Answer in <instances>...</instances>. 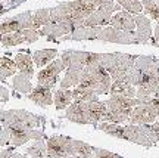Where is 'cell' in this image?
Returning <instances> with one entry per match:
<instances>
[{
  "label": "cell",
  "instance_id": "7402d4cb",
  "mask_svg": "<svg viewBox=\"0 0 159 158\" xmlns=\"http://www.w3.org/2000/svg\"><path fill=\"white\" fill-rule=\"evenodd\" d=\"M74 98H72V90L69 89H57L53 93V103L56 109H66V108L72 103Z\"/></svg>",
  "mask_w": 159,
  "mask_h": 158
},
{
  "label": "cell",
  "instance_id": "f546056e",
  "mask_svg": "<svg viewBox=\"0 0 159 158\" xmlns=\"http://www.w3.org/2000/svg\"><path fill=\"white\" fill-rule=\"evenodd\" d=\"M22 34L21 33H7V34H0V43L3 46H18L24 43Z\"/></svg>",
  "mask_w": 159,
  "mask_h": 158
},
{
  "label": "cell",
  "instance_id": "9c48e42d",
  "mask_svg": "<svg viewBox=\"0 0 159 158\" xmlns=\"http://www.w3.org/2000/svg\"><path fill=\"white\" fill-rule=\"evenodd\" d=\"M100 58L102 53H94V52H81V50H65L62 53V59L65 69L66 68H85L93 64L100 65Z\"/></svg>",
  "mask_w": 159,
  "mask_h": 158
},
{
  "label": "cell",
  "instance_id": "44dd1931",
  "mask_svg": "<svg viewBox=\"0 0 159 158\" xmlns=\"http://www.w3.org/2000/svg\"><path fill=\"white\" fill-rule=\"evenodd\" d=\"M111 95H121L125 96V98H136L137 89L134 86H131L128 81H112V86H111Z\"/></svg>",
  "mask_w": 159,
  "mask_h": 158
},
{
  "label": "cell",
  "instance_id": "d6a6232c",
  "mask_svg": "<svg viewBox=\"0 0 159 158\" xmlns=\"http://www.w3.org/2000/svg\"><path fill=\"white\" fill-rule=\"evenodd\" d=\"M19 33L22 34L24 40H25L27 43H34V41H37V40H39V37H40L39 30H35V28H27V30L19 31Z\"/></svg>",
  "mask_w": 159,
  "mask_h": 158
},
{
  "label": "cell",
  "instance_id": "30bf717a",
  "mask_svg": "<svg viewBox=\"0 0 159 158\" xmlns=\"http://www.w3.org/2000/svg\"><path fill=\"white\" fill-rule=\"evenodd\" d=\"M158 117H159V109L150 101H146L133 108L130 118H128V123L139 126L153 124L155 121L158 120Z\"/></svg>",
  "mask_w": 159,
  "mask_h": 158
},
{
  "label": "cell",
  "instance_id": "603a6c76",
  "mask_svg": "<svg viewBox=\"0 0 159 158\" xmlns=\"http://www.w3.org/2000/svg\"><path fill=\"white\" fill-rule=\"evenodd\" d=\"M72 98L74 102H97L99 101V95L94 90H91L89 87L84 86H75V89L72 90Z\"/></svg>",
  "mask_w": 159,
  "mask_h": 158
},
{
  "label": "cell",
  "instance_id": "4dcf8cb0",
  "mask_svg": "<svg viewBox=\"0 0 159 158\" xmlns=\"http://www.w3.org/2000/svg\"><path fill=\"white\" fill-rule=\"evenodd\" d=\"M116 2H118V5H121V7H124L125 11L133 15L143 12V3L140 0H116Z\"/></svg>",
  "mask_w": 159,
  "mask_h": 158
},
{
  "label": "cell",
  "instance_id": "cb8c5ba5",
  "mask_svg": "<svg viewBox=\"0 0 159 158\" xmlns=\"http://www.w3.org/2000/svg\"><path fill=\"white\" fill-rule=\"evenodd\" d=\"M84 69V68H83ZM81 68H66V74L65 77L61 80V89H71L80 84L81 80V74H83Z\"/></svg>",
  "mask_w": 159,
  "mask_h": 158
},
{
  "label": "cell",
  "instance_id": "b9f144b4",
  "mask_svg": "<svg viewBox=\"0 0 159 158\" xmlns=\"http://www.w3.org/2000/svg\"><path fill=\"white\" fill-rule=\"evenodd\" d=\"M0 114H2V109H0Z\"/></svg>",
  "mask_w": 159,
  "mask_h": 158
},
{
  "label": "cell",
  "instance_id": "f35d334b",
  "mask_svg": "<svg viewBox=\"0 0 159 158\" xmlns=\"http://www.w3.org/2000/svg\"><path fill=\"white\" fill-rule=\"evenodd\" d=\"M155 43H159V24L156 25V28H155Z\"/></svg>",
  "mask_w": 159,
  "mask_h": 158
},
{
  "label": "cell",
  "instance_id": "5bb4252c",
  "mask_svg": "<svg viewBox=\"0 0 159 158\" xmlns=\"http://www.w3.org/2000/svg\"><path fill=\"white\" fill-rule=\"evenodd\" d=\"M97 40L108 41V43H118V45H139L134 33H125V31L114 28L112 25L111 27H102Z\"/></svg>",
  "mask_w": 159,
  "mask_h": 158
},
{
  "label": "cell",
  "instance_id": "74e56055",
  "mask_svg": "<svg viewBox=\"0 0 159 158\" xmlns=\"http://www.w3.org/2000/svg\"><path fill=\"white\" fill-rule=\"evenodd\" d=\"M150 126H152V129L155 130V133H156V135L159 136V117H158V120L155 121L153 124H150Z\"/></svg>",
  "mask_w": 159,
  "mask_h": 158
},
{
  "label": "cell",
  "instance_id": "d4e9b609",
  "mask_svg": "<svg viewBox=\"0 0 159 158\" xmlns=\"http://www.w3.org/2000/svg\"><path fill=\"white\" fill-rule=\"evenodd\" d=\"M57 56L56 49H43V50H37L33 55V61L39 68L46 67L47 64H50L55 58Z\"/></svg>",
  "mask_w": 159,
  "mask_h": 158
},
{
  "label": "cell",
  "instance_id": "e575fe53",
  "mask_svg": "<svg viewBox=\"0 0 159 158\" xmlns=\"http://www.w3.org/2000/svg\"><path fill=\"white\" fill-rule=\"evenodd\" d=\"M9 143V132L0 124V146H5Z\"/></svg>",
  "mask_w": 159,
  "mask_h": 158
},
{
  "label": "cell",
  "instance_id": "ba28073f",
  "mask_svg": "<svg viewBox=\"0 0 159 158\" xmlns=\"http://www.w3.org/2000/svg\"><path fill=\"white\" fill-rule=\"evenodd\" d=\"M0 124L3 127H28L37 129L41 124V118L25 109H9L0 114Z\"/></svg>",
  "mask_w": 159,
  "mask_h": 158
},
{
  "label": "cell",
  "instance_id": "8992f818",
  "mask_svg": "<svg viewBox=\"0 0 159 158\" xmlns=\"http://www.w3.org/2000/svg\"><path fill=\"white\" fill-rule=\"evenodd\" d=\"M106 103V113L103 117V121L106 123H115V124H122L127 123L130 118V114L133 108L140 105L142 101L137 98H125L121 95H111Z\"/></svg>",
  "mask_w": 159,
  "mask_h": 158
},
{
  "label": "cell",
  "instance_id": "7bdbcfd3",
  "mask_svg": "<svg viewBox=\"0 0 159 158\" xmlns=\"http://www.w3.org/2000/svg\"><path fill=\"white\" fill-rule=\"evenodd\" d=\"M158 145H159V142H158Z\"/></svg>",
  "mask_w": 159,
  "mask_h": 158
},
{
  "label": "cell",
  "instance_id": "7c38bea8",
  "mask_svg": "<svg viewBox=\"0 0 159 158\" xmlns=\"http://www.w3.org/2000/svg\"><path fill=\"white\" fill-rule=\"evenodd\" d=\"M9 132V143L12 146H21L28 141H39L44 139L43 132L28 127H5Z\"/></svg>",
  "mask_w": 159,
  "mask_h": 158
},
{
  "label": "cell",
  "instance_id": "6da1fadb",
  "mask_svg": "<svg viewBox=\"0 0 159 158\" xmlns=\"http://www.w3.org/2000/svg\"><path fill=\"white\" fill-rule=\"evenodd\" d=\"M128 83L137 87L136 98L142 102L159 96V67L156 58L137 56L134 68L128 75Z\"/></svg>",
  "mask_w": 159,
  "mask_h": 158
},
{
  "label": "cell",
  "instance_id": "ab89813d",
  "mask_svg": "<svg viewBox=\"0 0 159 158\" xmlns=\"http://www.w3.org/2000/svg\"><path fill=\"white\" fill-rule=\"evenodd\" d=\"M156 62H158V67H159V59H156Z\"/></svg>",
  "mask_w": 159,
  "mask_h": 158
},
{
  "label": "cell",
  "instance_id": "e0dca14e",
  "mask_svg": "<svg viewBox=\"0 0 159 158\" xmlns=\"http://www.w3.org/2000/svg\"><path fill=\"white\" fill-rule=\"evenodd\" d=\"M134 21H136V39L139 45H146L150 37H152V25L149 18H146L142 13H137L134 15Z\"/></svg>",
  "mask_w": 159,
  "mask_h": 158
},
{
  "label": "cell",
  "instance_id": "8d00e7d4",
  "mask_svg": "<svg viewBox=\"0 0 159 158\" xmlns=\"http://www.w3.org/2000/svg\"><path fill=\"white\" fill-rule=\"evenodd\" d=\"M9 101V92L6 87L0 86V102H7Z\"/></svg>",
  "mask_w": 159,
  "mask_h": 158
},
{
  "label": "cell",
  "instance_id": "ac0fdd59",
  "mask_svg": "<svg viewBox=\"0 0 159 158\" xmlns=\"http://www.w3.org/2000/svg\"><path fill=\"white\" fill-rule=\"evenodd\" d=\"M102 27H80L74 30L72 33L66 34L61 37V41H68V40H97L99 39V33H100Z\"/></svg>",
  "mask_w": 159,
  "mask_h": 158
},
{
  "label": "cell",
  "instance_id": "f1b7e54d",
  "mask_svg": "<svg viewBox=\"0 0 159 158\" xmlns=\"http://www.w3.org/2000/svg\"><path fill=\"white\" fill-rule=\"evenodd\" d=\"M50 22V9H40L33 15V25L35 30H40Z\"/></svg>",
  "mask_w": 159,
  "mask_h": 158
},
{
  "label": "cell",
  "instance_id": "4fadbf2b",
  "mask_svg": "<svg viewBox=\"0 0 159 158\" xmlns=\"http://www.w3.org/2000/svg\"><path fill=\"white\" fill-rule=\"evenodd\" d=\"M65 69L62 59H53L50 64H47L44 69H41L37 75V83L40 86H46L53 89L55 84L59 81V74Z\"/></svg>",
  "mask_w": 159,
  "mask_h": 158
},
{
  "label": "cell",
  "instance_id": "9a60e30c",
  "mask_svg": "<svg viewBox=\"0 0 159 158\" xmlns=\"http://www.w3.org/2000/svg\"><path fill=\"white\" fill-rule=\"evenodd\" d=\"M27 28H34V25H33V13L30 11L19 13L16 17L6 19L5 22H2L0 24V34L19 33V31Z\"/></svg>",
  "mask_w": 159,
  "mask_h": 158
},
{
  "label": "cell",
  "instance_id": "7a4b0ae2",
  "mask_svg": "<svg viewBox=\"0 0 159 158\" xmlns=\"http://www.w3.org/2000/svg\"><path fill=\"white\" fill-rule=\"evenodd\" d=\"M99 130L105 132L106 135L114 136L116 139H122V141H128L142 146L150 148L158 145L159 136L155 133L150 124L139 126V124H128V126H121L115 124V123H99L97 124Z\"/></svg>",
  "mask_w": 159,
  "mask_h": 158
},
{
  "label": "cell",
  "instance_id": "83f0119b",
  "mask_svg": "<svg viewBox=\"0 0 159 158\" xmlns=\"http://www.w3.org/2000/svg\"><path fill=\"white\" fill-rule=\"evenodd\" d=\"M18 71V67L15 61H12L9 58L0 56V81L6 80L7 77H11Z\"/></svg>",
  "mask_w": 159,
  "mask_h": 158
},
{
  "label": "cell",
  "instance_id": "8fae6325",
  "mask_svg": "<svg viewBox=\"0 0 159 158\" xmlns=\"http://www.w3.org/2000/svg\"><path fill=\"white\" fill-rule=\"evenodd\" d=\"M119 9H121V5H116L114 0H109L108 3L99 6L90 17L85 18L84 25L85 27H105L111 22L112 13Z\"/></svg>",
  "mask_w": 159,
  "mask_h": 158
},
{
  "label": "cell",
  "instance_id": "2e32d148",
  "mask_svg": "<svg viewBox=\"0 0 159 158\" xmlns=\"http://www.w3.org/2000/svg\"><path fill=\"white\" fill-rule=\"evenodd\" d=\"M111 25L116 30L125 31V33H134L136 30V21H134V15L127 11H119L111 18Z\"/></svg>",
  "mask_w": 159,
  "mask_h": 158
},
{
  "label": "cell",
  "instance_id": "52a82bcc",
  "mask_svg": "<svg viewBox=\"0 0 159 158\" xmlns=\"http://www.w3.org/2000/svg\"><path fill=\"white\" fill-rule=\"evenodd\" d=\"M80 86L89 87V89L96 92L97 95H108L111 92L112 79L102 65L93 64V65H89L83 69Z\"/></svg>",
  "mask_w": 159,
  "mask_h": 158
},
{
  "label": "cell",
  "instance_id": "d590c367",
  "mask_svg": "<svg viewBox=\"0 0 159 158\" xmlns=\"http://www.w3.org/2000/svg\"><path fill=\"white\" fill-rule=\"evenodd\" d=\"M0 158H25V157L18 152H13L12 149H3V151H0Z\"/></svg>",
  "mask_w": 159,
  "mask_h": 158
},
{
  "label": "cell",
  "instance_id": "4316f807",
  "mask_svg": "<svg viewBox=\"0 0 159 158\" xmlns=\"http://www.w3.org/2000/svg\"><path fill=\"white\" fill-rule=\"evenodd\" d=\"M25 152L28 154L31 158H49V155H47V146H46L44 139L34 141V143H33L31 146L27 148Z\"/></svg>",
  "mask_w": 159,
  "mask_h": 158
},
{
  "label": "cell",
  "instance_id": "d6986e66",
  "mask_svg": "<svg viewBox=\"0 0 159 158\" xmlns=\"http://www.w3.org/2000/svg\"><path fill=\"white\" fill-rule=\"evenodd\" d=\"M52 90L53 89H50V87L39 84L35 89L31 90V93H28V99L40 107H49L53 102V92Z\"/></svg>",
  "mask_w": 159,
  "mask_h": 158
},
{
  "label": "cell",
  "instance_id": "3957f363",
  "mask_svg": "<svg viewBox=\"0 0 159 158\" xmlns=\"http://www.w3.org/2000/svg\"><path fill=\"white\" fill-rule=\"evenodd\" d=\"M47 155L49 158H65V157H80L91 158L93 157V146L81 141L71 139L68 136L53 135L47 142Z\"/></svg>",
  "mask_w": 159,
  "mask_h": 158
},
{
  "label": "cell",
  "instance_id": "60d3db41",
  "mask_svg": "<svg viewBox=\"0 0 159 158\" xmlns=\"http://www.w3.org/2000/svg\"><path fill=\"white\" fill-rule=\"evenodd\" d=\"M155 2H156V3H158V5H159V0H155Z\"/></svg>",
  "mask_w": 159,
  "mask_h": 158
},
{
  "label": "cell",
  "instance_id": "277c9868",
  "mask_svg": "<svg viewBox=\"0 0 159 158\" xmlns=\"http://www.w3.org/2000/svg\"><path fill=\"white\" fill-rule=\"evenodd\" d=\"M105 113H106L105 102H72L66 108L65 117L77 124L97 126L99 121H103Z\"/></svg>",
  "mask_w": 159,
  "mask_h": 158
},
{
  "label": "cell",
  "instance_id": "ee69618b",
  "mask_svg": "<svg viewBox=\"0 0 159 158\" xmlns=\"http://www.w3.org/2000/svg\"><path fill=\"white\" fill-rule=\"evenodd\" d=\"M158 24H159V22H158Z\"/></svg>",
  "mask_w": 159,
  "mask_h": 158
},
{
  "label": "cell",
  "instance_id": "484cf974",
  "mask_svg": "<svg viewBox=\"0 0 159 158\" xmlns=\"http://www.w3.org/2000/svg\"><path fill=\"white\" fill-rule=\"evenodd\" d=\"M12 86H13V89L18 92H21V93H31L33 90V84H31V79L27 77V75H24V74H18L13 77V81H12Z\"/></svg>",
  "mask_w": 159,
  "mask_h": 158
},
{
  "label": "cell",
  "instance_id": "5b68a950",
  "mask_svg": "<svg viewBox=\"0 0 159 158\" xmlns=\"http://www.w3.org/2000/svg\"><path fill=\"white\" fill-rule=\"evenodd\" d=\"M137 56L128 55V53H102L100 65L109 73L112 81H128V75L134 68Z\"/></svg>",
  "mask_w": 159,
  "mask_h": 158
},
{
  "label": "cell",
  "instance_id": "836d02e7",
  "mask_svg": "<svg viewBox=\"0 0 159 158\" xmlns=\"http://www.w3.org/2000/svg\"><path fill=\"white\" fill-rule=\"evenodd\" d=\"M91 158H124V157L111 152V151H106V149H102V148L93 146V157Z\"/></svg>",
  "mask_w": 159,
  "mask_h": 158
},
{
  "label": "cell",
  "instance_id": "1f68e13d",
  "mask_svg": "<svg viewBox=\"0 0 159 158\" xmlns=\"http://www.w3.org/2000/svg\"><path fill=\"white\" fill-rule=\"evenodd\" d=\"M143 3V9L146 12V15H149V18H152L155 21H159V5L155 0H144Z\"/></svg>",
  "mask_w": 159,
  "mask_h": 158
},
{
  "label": "cell",
  "instance_id": "ffe728a7",
  "mask_svg": "<svg viewBox=\"0 0 159 158\" xmlns=\"http://www.w3.org/2000/svg\"><path fill=\"white\" fill-rule=\"evenodd\" d=\"M15 64H16L19 73L30 77V79H33V75H34V61H33V58H30V55L18 53L16 58H15Z\"/></svg>",
  "mask_w": 159,
  "mask_h": 158
}]
</instances>
